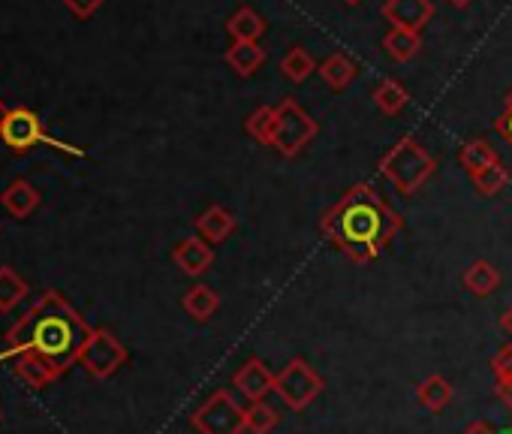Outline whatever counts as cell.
I'll return each mask as SVG.
<instances>
[{"label":"cell","instance_id":"obj_26","mask_svg":"<svg viewBox=\"0 0 512 434\" xmlns=\"http://www.w3.org/2000/svg\"><path fill=\"white\" fill-rule=\"evenodd\" d=\"M314 70H317V61L311 58V52H308L305 46H293V49L284 55V61H281V73H284V79H290L293 85L308 82V79L314 76Z\"/></svg>","mask_w":512,"mask_h":434},{"label":"cell","instance_id":"obj_29","mask_svg":"<svg viewBox=\"0 0 512 434\" xmlns=\"http://www.w3.org/2000/svg\"><path fill=\"white\" fill-rule=\"evenodd\" d=\"M470 181H473V187H476V193H479V196L491 199V196H497V193L509 184V169H506V166H503V160H500V163L488 166L485 172L473 175Z\"/></svg>","mask_w":512,"mask_h":434},{"label":"cell","instance_id":"obj_31","mask_svg":"<svg viewBox=\"0 0 512 434\" xmlns=\"http://www.w3.org/2000/svg\"><path fill=\"white\" fill-rule=\"evenodd\" d=\"M67 10L79 19H91L100 7H103V0H64Z\"/></svg>","mask_w":512,"mask_h":434},{"label":"cell","instance_id":"obj_27","mask_svg":"<svg viewBox=\"0 0 512 434\" xmlns=\"http://www.w3.org/2000/svg\"><path fill=\"white\" fill-rule=\"evenodd\" d=\"M275 106H260V109H253L244 121V130L250 139H256L260 145H272V136H275Z\"/></svg>","mask_w":512,"mask_h":434},{"label":"cell","instance_id":"obj_12","mask_svg":"<svg viewBox=\"0 0 512 434\" xmlns=\"http://www.w3.org/2000/svg\"><path fill=\"white\" fill-rule=\"evenodd\" d=\"M196 233H199V239H205L208 245H223L232 233H235V227H238V221H235V214L229 211V208H223V205H208L199 217H196Z\"/></svg>","mask_w":512,"mask_h":434},{"label":"cell","instance_id":"obj_3","mask_svg":"<svg viewBox=\"0 0 512 434\" xmlns=\"http://www.w3.org/2000/svg\"><path fill=\"white\" fill-rule=\"evenodd\" d=\"M380 175L401 193V196H413L437 169V160L425 151V145H419L413 136H401L377 163Z\"/></svg>","mask_w":512,"mask_h":434},{"label":"cell","instance_id":"obj_10","mask_svg":"<svg viewBox=\"0 0 512 434\" xmlns=\"http://www.w3.org/2000/svg\"><path fill=\"white\" fill-rule=\"evenodd\" d=\"M275 377L269 371V365L260 356H250L235 374H232V386L247 398V401H266L269 392H275Z\"/></svg>","mask_w":512,"mask_h":434},{"label":"cell","instance_id":"obj_34","mask_svg":"<svg viewBox=\"0 0 512 434\" xmlns=\"http://www.w3.org/2000/svg\"><path fill=\"white\" fill-rule=\"evenodd\" d=\"M446 4H449V7H455V10H467V7L473 4V0H446Z\"/></svg>","mask_w":512,"mask_h":434},{"label":"cell","instance_id":"obj_36","mask_svg":"<svg viewBox=\"0 0 512 434\" xmlns=\"http://www.w3.org/2000/svg\"><path fill=\"white\" fill-rule=\"evenodd\" d=\"M344 4H350V7H356V4H362V0H344Z\"/></svg>","mask_w":512,"mask_h":434},{"label":"cell","instance_id":"obj_20","mask_svg":"<svg viewBox=\"0 0 512 434\" xmlns=\"http://www.w3.org/2000/svg\"><path fill=\"white\" fill-rule=\"evenodd\" d=\"M491 374H494V395H497V401L512 413V341L503 344L491 356Z\"/></svg>","mask_w":512,"mask_h":434},{"label":"cell","instance_id":"obj_5","mask_svg":"<svg viewBox=\"0 0 512 434\" xmlns=\"http://www.w3.org/2000/svg\"><path fill=\"white\" fill-rule=\"evenodd\" d=\"M278 118H275V136H272V148L281 154V157H299L311 142L314 136L320 133L317 121L302 109V103H296L293 97L281 100L275 106Z\"/></svg>","mask_w":512,"mask_h":434},{"label":"cell","instance_id":"obj_35","mask_svg":"<svg viewBox=\"0 0 512 434\" xmlns=\"http://www.w3.org/2000/svg\"><path fill=\"white\" fill-rule=\"evenodd\" d=\"M7 112H10V109H7L4 103H0V133H4V121H7Z\"/></svg>","mask_w":512,"mask_h":434},{"label":"cell","instance_id":"obj_21","mask_svg":"<svg viewBox=\"0 0 512 434\" xmlns=\"http://www.w3.org/2000/svg\"><path fill=\"white\" fill-rule=\"evenodd\" d=\"M226 64H229L241 79H247V76H253L256 70H260V67L266 64V52L260 49V43H232V46L226 49Z\"/></svg>","mask_w":512,"mask_h":434},{"label":"cell","instance_id":"obj_1","mask_svg":"<svg viewBox=\"0 0 512 434\" xmlns=\"http://www.w3.org/2000/svg\"><path fill=\"white\" fill-rule=\"evenodd\" d=\"M404 230V217L371 187L353 184L320 217V236L353 266H371Z\"/></svg>","mask_w":512,"mask_h":434},{"label":"cell","instance_id":"obj_19","mask_svg":"<svg viewBox=\"0 0 512 434\" xmlns=\"http://www.w3.org/2000/svg\"><path fill=\"white\" fill-rule=\"evenodd\" d=\"M458 163L473 178V175L485 172L488 166L500 163V154L494 151V145L488 139H467L464 148H461V154H458Z\"/></svg>","mask_w":512,"mask_h":434},{"label":"cell","instance_id":"obj_30","mask_svg":"<svg viewBox=\"0 0 512 434\" xmlns=\"http://www.w3.org/2000/svg\"><path fill=\"white\" fill-rule=\"evenodd\" d=\"M494 130H497V136H500V139H506V142H509V148H512V91H509V94H506V100H503V112L497 115Z\"/></svg>","mask_w":512,"mask_h":434},{"label":"cell","instance_id":"obj_13","mask_svg":"<svg viewBox=\"0 0 512 434\" xmlns=\"http://www.w3.org/2000/svg\"><path fill=\"white\" fill-rule=\"evenodd\" d=\"M226 31L232 37V43H260L269 31L266 19L256 13L253 7H238L229 22H226Z\"/></svg>","mask_w":512,"mask_h":434},{"label":"cell","instance_id":"obj_23","mask_svg":"<svg viewBox=\"0 0 512 434\" xmlns=\"http://www.w3.org/2000/svg\"><path fill=\"white\" fill-rule=\"evenodd\" d=\"M28 281L10 269V266H0V314H13L19 302L28 299Z\"/></svg>","mask_w":512,"mask_h":434},{"label":"cell","instance_id":"obj_7","mask_svg":"<svg viewBox=\"0 0 512 434\" xmlns=\"http://www.w3.org/2000/svg\"><path fill=\"white\" fill-rule=\"evenodd\" d=\"M127 362V347L121 344V338L106 329L97 326L91 332V338L85 341L82 353H79V365L94 377V380H109L121 365Z\"/></svg>","mask_w":512,"mask_h":434},{"label":"cell","instance_id":"obj_16","mask_svg":"<svg viewBox=\"0 0 512 434\" xmlns=\"http://www.w3.org/2000/svg\"><path fill=\"white\" fill-rule=\"evenodd\" d=\"M320 79H323L332 91H344V88H350V85L359 79V64H356L350 55H344V52L329 55V58L320 64Z\"/></svg>","mask_w":512,"mask_h":434},{"label":"cell","instance_id":"obj_9","mask_svg":"<svg viewBox=\"0 0 512 434\" xmlns=\"http://www.w3.org/2000/svg\"><path fill=\"white\" fill-rule=\"evenodd\" d=\"M380 13L395 31L419 34L434 19V4L431 0H386Z\"/></svg>","mask_w":512,"mask_h":434},{"label":"cell","instance_id":"obj_2","mask_svg":"<svg viewBox=\"0 0 512 434\" xmlns=\"http://www.w3.org/2000/svg\"><path fill=\"white\" fill-rule=\"evenodd\" d=\"M91 332L94 329L85 323V317L61 293L49 290L28 308V314L16 326L7 329L4 356L34 353L64 377L79 362V353Z\"/></svg>","mask_w":512,"mask_h":434},{"label":"cell","instance_id":"obj_22","mask_svg":"<svg viewBox=\"0 0 512 434\" xmlns=\"http://www.w3.org/2000/svg\"><path fill=\"white\" fill-rule=\"evenodd\" d=\"M464 287H467L476 299L491 296V293L500 287V272H497V266H494V263H488V260H476V263H470V266H467V272H464Z\"/></svg>","mask_w":512,"mask_h":434},{"label":"cell","instance_id":"obj_14","mask_svg":"<svg viewBox=\"0 0 512 434\" xmlns=\"http://www.w3.org/2000/svg\"><path fill=\"white\" fill-rule=\"evenodd\" d=\"M13 371H16V377L25 380L31 389H46V386H52V383L61 377L49 362H43V359L34 356V353H19V356H13Z\"/></svg>","mask_w":512,"mask_h":434},{"label":"cell","instance_id":"obj_15","mask_svg":"<svg viewBox=\"0 0 512 434\" xmlns=\"http://www.w3.org/2000/svg\"><path fill=\"white\" fill-rule=\"evenodd\" d=\"M0 205H4L13 217H28L40 208V190L31 181L16 178L4 193H0Z\"/></svg>","mask_w":512,"mask_h":434},{"label":"cell","instance_id":"obj_4","mask_svg":"<svg viewBox=\"0 0 512 434\" xmlns=\"http://www.w3.org/2000/svg\"><path fill=\"white\" fill-rule=\"evenodd\" d=\"M190 425L199 434H244L247 407H241L229 389H217L190 413Z\"/></svg>","mask_w":512,"mask_h":434},{"label":"cell","instance_id":"obj_24","mask_svg":"<svg viewBox=\"0 0 512 434\" xmlns=\"http://www.w3.org/2000/svg\"><path fill=\"white\" fill-rule=\"evenodd\" d=\"M407 100H410V91H407L398 79H383V82L374 88V103H377V109H380L383 115H389V118L401 115L404 106H407Z\"/></svg>","mask_w":512,"mask_h":434},{"label":"cell","instance_id":"obj_25","mask_svg":"<svg viewBox=\"0 0 512 434\" xmlns=\"http://www.w3.org/2000/svg\"><path fill=\"white\" fill-rule=\"evenodd\" d=\"M383 49H386V55H389L392 61L407 64V61H413V58L419 55L422 37L413 34V31H395V28H392V31L383 37Z\"/></svg>","mask_w":512,"mask_h":434},{"label":"cell","instance_id":"obj_28","mask_svg":"<svg viewBox=\"0 0 512 434\" xmlns=\"http://www.w3.org/2000/svg\"><path fill=\"white\" fill-rule=\"evenodd\" d=\"M281 425V413L266 401H250L247 404V431L250 434H272Z\"/></svg>","mask_w":512,"mask_h":434},{"label":"cell","instance_id":"obj_11","mask_svg":"<svg viewBox=\"0 0 512 434\" xmlns=\"http://www.w3.org/2000/svg\"><path fill=\"white\" fill-rule=\"evenodd\" d=\"M172 263L187 275V278H202L211 266H214V251L205 239L199 236H190V239H181L172 251Z\"/></svg>","mask_w":512,"mask_h":434},{"label":"cell","instance_id":"obj_17","mask_svg":"<svg viewBox=\"0 0 512 434\" xmlns=\"http://www.w3.org/2000/svg\"><path fill=\"white\" fill-rule=\"evenodd\" d=\"M452 398H455V389H452V383H449L443 374H428V377L416 386V401H419L425 410H431V413L446 410V407L452 404Z\"/></svg>","mask_w":512,"mask_h":434},{"label":"cell","instance_id":"obj_8","mask_svg":"<svg viewBox=\"0 0 512 434\" xmlns=\"http://www.w3.org/2000/svg\"><path fill=\"white\" fill-rule=\"evenodd\" d=\"M4 145L16 154H25L31 151L37 142L46 139V130H43V121L37 112L25 109V106H16L7 112V121H4V133H0Z\"/></svg>","mask_w":512,"mask_h":434},{"label":"cell","instance_id":"obj_6","mask_svg":"<svg viewBox=\"0 0 512 434\" xmlns=\"http://www.w3.org/2000/svg\"><path fill=\"white\" fill-rule=\"evenodd\" d=\"M326 389V380L308 365V359L296 356L284 371H278L275 377V392L278 398L290 407V410H305L311 407L320 392Z\"/></svg>","mask_w":512,"mask_h":434},{"label":"cell","instance_id":"obj_32","mask_svg":"<svg viewBox=\"0 0 512 434\" xmlns=\"http://www.w3.org/2000/svg\"><path fill=\"white\" fill-rule=\"evenodd\" d=\"M461 434H497V431H494V425H488L485 419H476V422H470Z\"/></svg>","mask_w":512,"mask_h":434},{"label":"cell","instance_id":"obj_33","mask_svg":"<svg viewBox=\"0 0 512 434\" xmlns=\"http://www.w3.org/2000/svg\"><path fill=\"white\" fill-rule=\"evenodd\" d=\"M500 329H503V332L509 335V341H512V305L500 314Z\"/></svg>","mask_w":512,"mask_h":434},{"label":"cell","instance_id":"obj_18","mask_svg":"<svg viewBox=\"0 0 512 434\" xmlns=\"http://www.w3.org/2000/svg\"><path fill=\"white\" fill-rule=\"evenodd\" d=\"M181 305H184V311H187L196 323H208V320L217 314V308H220V293H217L214 287H208V284H193V287L184 293Z\"/></svg>","mask_w":512,"mask_h":434}]
</instances>
